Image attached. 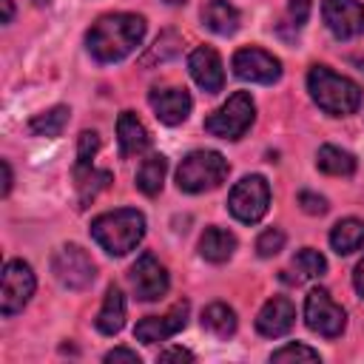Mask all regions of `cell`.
Instances as JSON below:
<instances>
[{
	"instance_id": "cell-1",
	"label": "cell",
	"mask_w": 364,
	"mask_h": 364,
	"mask_svg": "<svg viewBox=\"0 0 364 364\" xmlns=\"http://www.w3.org/2000/svg\"><path fill=\"white\" fill-rule=\"evenodd\" d=\"M145 37V20L139 14H105L100 17L88 34V51L94 60L100 63H117L122 57H128Z\"/></svg>"
},
{
	"instance_id": "cell-2",
	"label": "cell",
	"mask_w": 364,
	"mask_h": 364,
	"mask_svg": "<svg viewBox=\"0 0 364 364\" xmlns=\"http://www.w3.org/2000/svg\"><path fill=\"white\" fill-rule=\"evenodd\" d=\"M91 236L105 253L125 256L142 242L145 216L136 208H119V210L100 213L97 219H91Z\"/></svg>"
},
{
	"instance_id": "cell-3",
	"label": "cell",
	"mask_w": 364,
	"mask_h": 364,
	"mask_svg": "<svg viewBox=\"0 0 364 364\" xmlns=\"http://www.w3.org/2000/svg\"><path fill=\"white\" fill-rule=\"evenodd\" d=\"M307 91H310L313 102L330 117H347L361 105L358 82L336 74L327 65H313L307 71Z\"/></svg>"
},
{
	"instance_id": "cell-4",
	"label": "cell",
	"mask_w": 364,
	"mask_h": 364,
	"mask_svg": "<svg viewBox=\"0 0 364 364\" xmlns=\"http://www.w3.org/2000/svg\"><path fill=\"white\" fill-rule=\"evenodd\" d=\"M228 159L219 151H191L176 168V185L185 193L213 191L228 179Z\"/></svg>"
},
{
	"instance_id": "cell-5",
	"label": "cell",
	"mask_w": 364,
	"mask_h": 364,
	"mask_svg": "<svg viewBox=\"0 0 364 364\" xmlns=\"http://www.w3.org/2000/svg\"><path fill=\"white\" fill-rule=\"evenodd\" d=\"M253 117H256L253 97L247 91H236L233 97H228V102L222 108H216L205 119V131L219 139H239L253 125Z\"/></svg>"
},
{
	"instance_id": "cell-6",
	"label": "cell",
	"mask_w": 364,
	"mask_h": 364,
	"mask_svg": "<svg viewBox=\"0 0 364 364\" xmlns=\"http://www.w3.org/2000/svg\"><path fill=\"white\" fill-rule=\"evenodd\" d=\"M267 208H270V185L259 173L239 179L228 196V210L245 225H256L267 213Z\"/></svg>"
},
{
	"instance_id": "cell-7",
	"label": "cell",
	"mask_w": 364,
	"mask_h": 364,
	"mask_svg": "<svg viewBox=\"0 0 364 364\" xmlns=\"http://www.w3.org/2000/svg\"><path fill=\"white\" fill-rule=\"evenodd\" d=\"M304 321L313 333H318L324 338H336V336H341V330L347 324V313L341 304L333 301V296L324 287H316L304 299Z\"/></svg>"
},
{
	"instance_id": "cell-8",
	"label": "cell",
	"mask_w": 364,
	"mask_h": 364,
	"mask_svg": "<svg viewBox=\"0 0 364 364\" xmlns=\"http://www.w3.org/2000/svg\"><path fill=\"white\" fill-rule=\"evenodd\" d=\"M34 270L23 259H9L3 267V290H0V313L14 316L23 310L34 293Z\"/></svg>"
},
{
	"instance_id": "cell-9",
	"label": "cell",
	"mask_w": 364,
	"mask_h": 364,
	"mask_svg": "<svg viewBox=\"0 0 364 364\" xmlns=\"http://www.w3.org/2000/svg\"><path fill=\"white\" fill-rule=\"evenodd\" d=\"M51 270H54L57 282L71 290H85L97 276L91 256L80 245H63L51 259Z\"/></svg>"
},
{
	"instance_id": "cell-10",
	"label": "cell",
	"mask_w": 364,
	"mask_h": 364,
	"mask_svg": "<svg viewBox=\"0 0 364 364\" xmlns=\"http://www.w3.org/2000/svg\"><path fill=\"white\" fill-rule=\"evenodd\" d=\"M230 65H233V74L239 80H245V82H264V85H270V82H276L282 77V63L270 51L256 48V46L239 48L233 54Z\"/></svg>"
},
{
	"instance_id": "cell-11",
	"label": "cell",
	"mask_w": 364,
	"mask_h": 364,
	"mask_svg": "<svg viewBox=\"0 0 364 364\" xmlns=\"http://www.w3.org/2000/svg\"><path fill=\"white\" fill-rule=\"evenodd\" d=\"M131 287L136 293V299L142 301H156L168 293V270L156 262L154 253H142L134 264H131Z\"/></svg>"
},
{
	"instance_id": "cell-12",
	"label": "cell",
	"mask_w": 364,
	"mask_h": 364,
	"mask_svg": "<svg viewBox=\"0 0 364 364\" xmlns=\"http://www.w3.org/2000/svg\"><path fill=\"white\" fill-rule=\"evenodd\" d=\"M321 14L327 28L338 40H353L364 34V6L358 0H324Z\"/></svg>"
},
{
	"instance_id": "cell-13",
	"label": "cell",
	"mask_w": 364,
	"mask_h": 364,
	"mask_svg": "<svg viewBox=\"0 0 364 364\" xmlns=\"http://www.w3.org/2000/svg\"><path fill=\"white\" fill-rule=\"evenodd\" d=\"M188 313H191V304L182 299V301H176L165 316H145V318L134 327V338H139L142 344L165 341V338L176 336V333L188 324Z\"/></svg>"
},
{
	"instance_id": "cell-14",
	"label": "cell",
	"mask_w": 364,
	"mask_h": 364,
	"mask_svg": "<svg viewBox=\"0 0 364 364\" xmlns=\"http://www.w3.org/2000/svg\"><path fill=\"white\" fill-rule=\"evenodd\" d=\"M188 71H191L193 82H196L202 91H208V94H216V91H222V85H225L222 60H219V54H216L210 46H199V48L191 51V57H188Z\"/></svg>"
},
{
	"instance_id": "cell-15",
	"label": "cell",
	"mask_w": 364,
	"mask_h": 364,
	"mask_svg": "<svg viewBox=\"0 0 364 364\" xmlns=\"http://www.w3.org/2000/svg\"><path fill=\"white\" fill-rule=\"evenodd\" d=\"M148 102H151L156 119L165 122V125L185 122L188 114H191V105H193V100L185 88H154L148 94Z\"/></svg>"
},
{
	"instance_id": "cell-16",
	"label": "cell",
	"mask_w": 364,
	"mask_h": 364,
	"mask_svg": "<svg viewBox=\"0 0 364 364\" xmlns=\"http://www.w3.org/2000/svg\"><path fill=\"white\" fill-rule=\"evenodd\" d=\"M296 321V307L287 296H273L264 301V307L256 316V330L267 338H279L284 336Z\"/></svg>"
},
{
	"instance_id": "cell-17",
	"label": "cell",
	"mask_w": 364,
	"mask_h": 364,
	"mask_svg": "<svg viewBox=\"0 0 364 364\" xmlns=\"http://www.w3.org/2000/svg\"><path fill=\"white\" fill-rule=\"evenodd\" d=\"M117 139H119V156L122 159H131V156H139L151 148V136H148V128L139 122V117L134 111H122L119 119H117Z\"/></svg>"
},
{
	"instance_id": "cell-18",
	"label": "cell",
	"mask_w": 364,
	"mask_h": 364,
	"mask_svg": "<svg viewBox=\"0 0 364 364\" xmlns=\"http://www.w3.org/2000/svg\"><path fill=\"white\" fill-rule=\"evenodd\" d=\"M202 23L205 28H210L213 34H222V37H230L239 31V9L228 0H208L205 9H202Z\"/></svg>"
},
{
	"instance_id": "cell-19",
	"label": "cell",
	"mask_w": 364,
	"mask_h": 364,
	"mask_svg": "<svg viewBox=\"0 0 364 364\" xmlns=\"http://www.w3.org/2000/svg\"><path fill=\"white\" fill-rule=\"evenodd\" d=\"M122 324H125V296L117 284H111L105 290V301L97 313V330L102 336H117L122 330Z\"/></svg>"
},
{
	"instance_id": "cell-20",
	"label": "cell",
	"mask_w": 364,
	"mask_h": 364,
	"mask_svg": "<svg viewBox=\"0 0 364 364\" xmlns=\"http://www.w3.org/2000/svg\"><path fill=\"white\" fill-rule=\"evenodd\" d=\"M324 270H327V259H324L318 250L304 247V250H299V253L293 256L290 270H284L282 279L290 282V284H301V282H307V279H318V276H324Z\"/></svg>"
},
{
	"instance_id": "cell-21",
	"label": "cell",
	"mask_w": 364,
	"mask_h": 364,
	"mask_svg": "<svg viewBox=\"0 0 364 364\" xmlns=\"http://www.w3.org/2000/svg\"><path fill=\"white\" fill-rule=\"evenodd\" d=\"M233 250H236V236H233L230 230H225V228H208V230L202 233V239H199V253H202V259H208V262H213V264L228 262V259L233 256Z\"/></svg>"
},
{
	"instance_id": "cell-22",
	"label": "cell",
	"mask_w": 364,
	"mask_h": 364,
	"mask_svg": "<svg viewBox=\"0 0 364 364\" xmlns=\"http://www.w3.org/2000/svg\"><path fill=\"white\" fill-rule=\"evenodd\" d=\"M165 173H168V159L162 154H148L136 171V188L145 193V196H156L162 191V182H165Z\"/></svg>"
},
{
	"instance_id": "cell-23",
	"label": "cell",
	"mask_w": 364,
	"mask_h": 364,
	"mask_svg": "<svg viewBox=\"0 0 364 364\" xmlns=\"http://www.w3.org/2000/svg\"><path fill=\"white\" fill-rule=\"evenodd\" d=\"M330 245L338 256H347L364 245V222L361 219H341L330 230Z\"/></svg>"
},
{
	"instance_id": "cell-24",
	"label": "cell",
	"mask_w": 364,
	"mask_h": 364,
	"mask_svg": "<svg viewBox=\"0 0 364 364\" xmlns=\"http://www.w3.org/2000/svg\"><path fill=\"white\" fill-rule=\"evenodd\" d=\"M236 313H233V307H228V304H222V301H213V304H208L205 310H202V327L208 330V333H213L216 338H228V336H233L236 333Z\"/></svg>"
},
{
	"instance_id": "cell-25",
	"label": "cell",
	"mask_w": 364,
	"mask_h": 364,
	"mask_svg": "<svg viewBox=\"0 0 364 364\" xmlns=\"http://www.w3.org/2000/svg\"><path fill=\"white\" fill-rule=\"evenodd\" d=\"M316 165H318V171H324L330 176H350L355 171V156L336 145H321L316 154Z\"/></svg>"
},
{
	"instance_id": "cell-26",
	"label": "cell",
	"mask_w": 364,
	"mask_h": 364,
	"mask_svg": "<svg viewBox=\"0 0 364 364\" xmlns=\"http://www.w3.org/2000/svg\"><path fill=\"white\" fill-rule=\"evenodd\" d=\"M77 173V191H80V205L88 208L100 191H105L111 185V171H94V165L88 168H74Z\"/></svg>"
},
{
	"instance_id": "cell-27",
	"label": "cell",
	"mask_w": 364,
	"mask_h": 364,
	"mask_svg": "<svg viewBox=\"0 0 364 364\" xmlns=\"http://www.w3.org/2000/svg\"><path fill=\"white\" fill-rule=\"evenodd\" d=\"M68 114H71L68 105H54V108L28 119V134H34V136H60L63 128L68 125Z\"/></svg>"
},
{
	"instance_id": "cell-28",
	"label": "cell",
	"mask_w": 364,
	"mask_h": 364,
	"mask_svg": "<svg viewBox=\"0 0 364 364\" xmlns=\"http://www.w3.org/2000/svg\"><path fill=\"white\" fill-rule=\"evenodd\" d=\"M179 46H182V40H179L176 31H162L156 37V43L148 48V54L142 57V65H154V63H165V60L176 57L179 54Z\"/></svg>"
},
{
	"instance_id": "cell-29",
	"label": "cell",
	"mask_w": 364,
	"mask_h": 364,
	"mask_svg": "<svg viewBox=\"0 0 364 364\" xmlns=\"http://www.w3.org/2000/svg\"><path fill=\"white\" fill-rule=\"evenodd\" d=\"M318 358H321L318 350H313L307 344H299V341L284 344V347L273 350V355H270V361H318Z\"/></svg>"
},
{
	"instance_id": "cell-30",
	"label": "cell",
	"mask_w": 364,
	"mask_h": 364,
	"mask_svg": "<svg viewBox=\"0 0 364 364\" xmlns=\"http://www.w3.org/2000/svg\"><path fill=\"white\" fill-rule=\"evenodd\" d=\"M100 151V136L97 131H82L77 139V165L74 168H88L94 165V154Z\"/></svg>"
},
{
	"instance_id": "cell-31",
	"label": "cell",
	"mask_w": 364,
	"mask_h": 364,
	"mask_svg": "<svg viewBox=\"0 0 364 364\" xmlns=\"http://www.w3.org/2000/svg\"><path fill=\"white\" fill-rule=\"evenodd\" d=\"M282 247H284V233H282L279 228L262 230V233H259V239H256V253H259L262 259H270V256H276Z\"/></svg>"
},
{
	"instance_id": "cell-32",
	"label": "cell",
	"mask_w": 364,
	"mask_h": 364,
	"mask_svg": "<svg viewBox=\"0 0 364 364\" xmlns=\"http://www.w3.org/2000/svg\"><path fill=\"white\" fill-rule=\"evenodd\" d=\"M299 205H301V210L310 213V216L327 213V199L318 196V193H313V191H301V193H299Z\"/></svg>"
},
{
	"instance_id": "cell-33",
	"label": "cell",
	"mask_w": 364,
	"mask_h": 364,
	"mask_svg": "<svg viewBox=\"0 0 364 364\" xmlns=\"http://www.w3.org/2000/svg\"><path fill=\"white\" fill-rule=\"evenodd\" d=\"M310 9H313L310 0H290V3H287V17H290V23H293L296 28L304 26L307 17H310Z\"/></svg>"
},
{
	"instance_id": "cell-34",
	"label": "cell",
	"mask_w": 364,
	"mask_h": 364,
	"mask_svg": "<svg viewBox=\"0 0 364 364\" xmlns=\"http://www.w3.org/2000/svg\"><path fill=\"white\" fill-rule=\"evenodd\" d=\"M105 361L114 364V361H131V364H139V353L136 350H128V347H114L111 353H105Z\"/></svg>"
},
{
	"instance_id": "cell-35",
	"label": "cell",
	"mask_w": 364,
	"mask_h": 364,
	"mask_svg": "<svg viewBox=\"0 0 364 364\" xmlns=\"http://www.w3.org/2000/svg\"><path fill=\"white\" fill-rule=\"evenodd\" d=\"M196 355L191 353V350H185V347H171V350H162L159 355H156V361H193Z\"/></svg>"
},
{
	"instance_id": "cell-36",
	"label": "cell",
	"mask_w": 364,
	"mask_h": 364,
	"mask_svg": "<svg viewBox=\"0 0 364 364\" xmlns=\"http://www.w3.org/2000/svg\"><path fill=\"white\" fill-rule=\"evenodd\" d=\"M353 287H355V293L364 299V259L355 264V273H353Z\"/></svg>"
},
{
	"instance_id": "cell-37",
	"label": "cell",
	"mask_w": 364,
	"mask_h": 364,
	"mask_svg": "<svg viewBox=\"0 0 364 364\" xmlns=\"http://www.w3.org/2000/svg\"><path fill=\"white\" fill-rule=\"evenodd\" d=\"M11 165L9 162H3V196H9V191H11Z\"/></svg>"
},
{
	"instance_id": "cell-38",
	"label": "cell",
	"mask_w": 364,
	"mask_h": 364,
	"mask_svg": "<svg viewBox=\"0 0 364 364\" xmlns=\"http://www.w3.org/2000/svg\"><path fill=\"white\" fill-rule=\"evenodd\" d=\"M0 6H3V23H11L14 20V3L11 0H0Z\"/></svg>"
},
{
	"instance_id": "cell-39",
	"label": "cell",
	"mask_w": 364,
	"mask_h": 364,
	"mask_svg": "<svg viewBox=\"0 0 364 364\" xmlns=\"http://www.w3.org/2000/svg\"><path fill=\"white\" fill-rule=\"evenodd\" d=\"M165 3H171V6H179V3H185V0H165Z\"/></svg>"
}]
</instances>
